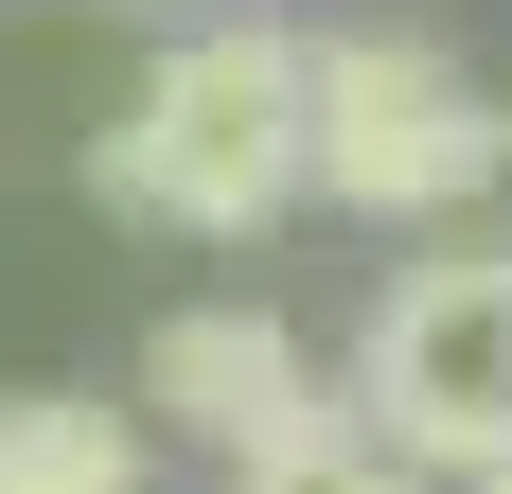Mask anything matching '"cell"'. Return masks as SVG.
I'll list each match as a JSON object with an SVG mask.
<instances>
[{
  "instance_id": "cell-1",
  "label": "cell",
  "mask_w": 512,
  "mask_h": 494,
  "mask_svg": "<svg viewBox=\"0 0 512 494\" xmlns=\"http://www.w3.org/2000/svg\"><path fill=\"white\" fill-rule=\"evenodd\" d=\"M89 195L142 212V230L248 247L301 212V36L283 18H195V36L142 71V106L89 142Z\"/></svg>"
},
{
  "instance_id": "cell-2",
  "label": "cell",
  "mask_w": 512,
  "mask_h": 494,
  "mask_svg": "<svg viewBox=\"0 0 512 494\" xmlns=\"http://www.w3.org/2000/svg\"><path fill=\"white\" fill-rule=\"evenodd\" d=\"M495 177H512V106L442 36H389V18L301 36V195L371 212V230H442Z\"/></svg>"
},
{
  "instance_id": "cell-3",
  "label": "cell",
  "mask_w": 512,
  "mask_h": 494,
  "mask_svg": "<svg viewBox=\"0 0 512 494\" xmlns=\"http://www.w3.org/2000/svg\"><path fill=\"white\" fill-rule=\"evenodd\" d=\"M336 406H354V442L389 459V477H424V494L495 477L512 459V247H424V265H389Z\"/></svg>"
},
{
  "instance_id": "cell-4",
  "label": "cell",
  "mask_w": 512,
  "mask_h": 494,
  "mask_svg": "<svg viewBox=\"0 0 512 494\" xmlns=\"http://www.w3.org/2000/svg\"><path fill=\"white\" fill-rule=\"evenodd\" d=\"M142 406L177 424V442L230 459V494L248 477H318V459H354V406L318 389V353L265 318V300H177L142 336Z\"/></svg>"
},
{
  "instance_id": "cell-5",
  "label": "cell",
  "mask_w": 512,
  "mask_h": 494,
  "mask_svg": "<svg viewBox=\"0 0 512 494\" xmlns=\"http://www.w3.org/2000/svg\"><path fill=\"white\" fill-rule=\"evenodd\" d=\"M0 494H142V424L106 389H0Z\"/></svg>"
},
{
  "instance_id": "cell-6",
  "label": "cell",
  "mask_w": 512,
  "mask_h": 494,
  "mask_svg": "<svg viewBox=\"0 0 512 494\" xmlns=\"http://www.w3.org/2000/svg\"><path fill=\"white\" fill-rule=\"evenodd\" d=\"M248 494H424V477H389V459L354 442V459H318V477H248Z\"/></svg>"
},
{
  "instance_id": "cell-7",
  "label": "cell",
  "mask_w": 512,
  "mask_h": 494,
  "mask_svg": "<svg viewBox=\"0 0 512 494\" xmlns=\"http://www.w3.org/2000/svg\"><path fill=\"white\" fill-rule=\"evenodd\" d=\"M460 494H512V459H495V477H460Z\"/></svg>"
}]
</instances>
